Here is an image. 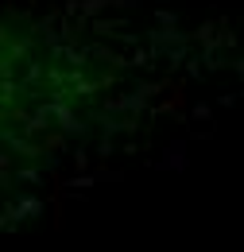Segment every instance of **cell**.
I'll return each mask as SVG.
<instances>
[{"instance_id": "10", "label": "cell", "mask_w": 244, "mask_h": 252, "mask_svg": "<svg viewBox=\"0 0 244 252\" xmlns=\"http://www.w3.org/2000/svg\"><path fill=\"white\" fill-rule=\"evenodd\" d=\"M194 117H198V121H206V117H210V105H206V101H198V105H194Z\"/></svg>"}, {"instance_id": "4", "label": "cell", "mask_w": 244, "mask_h": 252, "mask_svg": "<svg viewBox=\"0 0 244 252\" xmlns=\"http://www.w3.org/2000/svg\"><path fill=\"white\" fill-rule=\"evenodd\" d=\"M155 28H179V12L167 8V4H159L155 8Z\"/></svg>"}, {"instance_id": "6", "label": "cell", "mask_w": 244, "mask_h": 252, "mask_svg": "<svg viewBox=\"0 0 244 252\" xmlns=\"http://www.w3.org/2000/svg\"><path fill=\"white\" fill-rule=\"evenodd\" d=\"M186 59H190V47H175V51H167V55H163V63L171 66V70H179Z\"/></svg>"}, {"instance_id": "8", "label": "cell", "mask_w": 244, "mask_h": 252, "mask_svg": "<svg viewBox=\"0 0 244 252\" xmlns=\"http://www.w3.org/2000/svg\"><path fill=\"white\" fill-rule=\"evenodd\" d=\"M28 51H31V39H8V59H28Z\"/></svg>"}, {"instance_id": "11", "label": "cell", "mask_w": 244, "mask_h": 252, "mask_svg": "<svg viewBox=\"0 0 244 252\" xmlns=\"http://www.w3.org/2000/svg\"><path fill=\"white\" fill-rule=\"evenodd\" d=\"M167 156H171V159H167V163H183V144H175V148H171Z\"/></svg>"}, {"instance_id": "5", "label": "cell", "mask_w": 244, "mask_h": 252, "mask_svg": "<svg viewBox=\"0 0 244 252\" xmlns=\"http://www.w3.org/2000/svg\"><path fill=\"white\" fill-rule=\"evenodd\" d=\"M113 8V0H82V16L86 20H97L101 12H109Z\"/></svg>"}, {"instance_id": "7", "label": "cell", "mask_w": 244, "mask_h": 252, "mask_svg": "<svg viewBox=\"0 0 244 252\" xmlns=\"http://www.w3.org/2000/svg\"><path fill=\"white\" fill-rule=\"evenodd\" d=\"M43 74H47V70H43V63H39V59H28V78H24V90H31Z\"/></svg>"}, {"instance_id": "14", "label": "cell", "mask_w": 244, "mask_h": 252, "mask_svg": "<svg viewBox=\"0 0 244 252\" xmlns=\"http://www.w3.org/2000/svg\"><path fill=\"white\" fill-rule=\"evenodd\" d=\"M24 4H28V8H35V4H39V0H24Z\"/></svg>"}, {"instance_id": "9", "label": "cell", "mask_w": 244, "mask_h": 252, "mask_svg": "<svg viewBox=\"0 0 244 252\" xmlns=\"http://www.w3.org/2000/svg\"><path fill=\"white\" fill-rule=\"evenodd\" d=\"M186 74H190V78H206V74H210L206 63H202V55H190V59H186Z\"/></svg>"}, {"instance_id": "3", "label": "cell", "mask_w": 244, "mask_h": 252, "mask_svg": "<svg viewBox=\"0 0 244 252\" xmlns=\"http://www.w3.org/2000/svg\"><path fill=\"white\" fill-rule=\"evenodd\" d=\"M155 63H159V59H155L152 47H132V55H128V66H132V70H152Z\"/></svg>"}, {"instance_id": "12", "label": "cell", "mask_w": 244, "mask_h": 252, "mask_svg": "<svg viewBox=\"0 0 244 252\" xmlns=\"http://www.w3.org/2000/svg\"><path fill=\"white\" fill-rule=\"evenodd\" d=\"M144 0H113V8H140Z\"/></svg>"}, {"instance_id": "13", "label": "cell", "mask_w": 244, "mask_h": 252, "mask_svg": "<svg viewBox=\"0 0 244 252\" xmlns=\"http://www.w3.org/2000/svg\"><path fill=\"white\" fill-rule=\"evenodd\" d=\"M233 70H237V78H241V82H244V55H241V59H237V63H233Z\"/></svg>"}, {"instance_id": "2", "label": "cell", "mask_w": 244, "mask_h": 252, "mask_svg": "<svg viewBox=\"0 0 244 252\" xmlns=\"http://www.w3.org/2000/svg\"><path fill=\"white\" fill-rule=\"evenodd\" d=\"M124 24H128V16H97V20L90 24V32H93V35H109V39H113Z\"/></svg>"}, {"instance_id": "1", "label": "cell", "mask_w": 244, "mask_h": 252, "mask_svg": "<svg viewBox=\"0 0 244 252\" xmlns=\"http://www.w3.org/2000/svg\"><path fill=\"white\" fill-rule=\"evenodd\" d=\"M194 43V35H186V32H175V28H152L148 32V47L155 51V59L163 63V55L167 51H175V47H190Z\"/></svg>"}]
</instances>
